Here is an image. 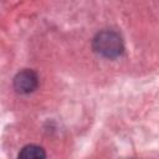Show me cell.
<instances>
[{
    "instance_id": "6da1fadb",
    "label": "cell",
    "mask_w": 159,
    "mask_h": 159,
    "mask_svg": "<svg viewBox=\"0 0 159 159\" xmlns=\"http://www.w3.org/2000/svg\"><path fill=\"white\" fill-rule=\"evenodd\" d=\"M93 50L103 57L117 58L124 52V43L118 32L112 30H104L94 36Z\"/></svg>"
},
{
    "instance_id": "7a4b0ae2",
    "label": "cell",
    "mask_w": 159,
    "mask_h": 159,
    "mask_svg": "<svg viewBox=\"0 0 159 159\" xmlns=\"http://www.w3.org/2000/svg\"><path fill=\"white\" fill-rule=\"evenodd\" d=\"M39 87L37 75L29 68H25L16 73L14 77V88L20 94H29Z\"/></svg>"
},
{
    "instance_id": "3957f363",
    "label": "cell",
    "mask_w": 159,
    "mask_h": 159,
    "mask_svg": "<svg viewBox=\"0 0 159 159\" xmlns=\"http://www.w3.org/2000/svg\"><path fill=\"white\" fill-rule=\"evenodd\" d=\"M17 159H46V153L42 147L36 144H29L20 150Z\"/></svg>"
}]
</instances>
